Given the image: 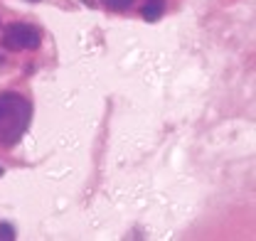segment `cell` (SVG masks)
<instances>
[{
    "mask_svg": "<svg viewBox=\"0 0 256 241\" xmlns=\"http://www.w3.org/2000/svg\"><path fill=\"white\" fill-rule=\"evenodd\" d=\"M82 2H84V5H89V8H94V5H96L94 0H82Z\"/></svg>",
    "mask_w": 256,
    "mask_h": 241,
    "instance_id": "obj_7",
    "label": "cell"
},
{
    "mask_svg": "<svg viewBox=\"0 0 256 241\" xmlns=\"http://www.w3.org/2000/svg\"><path fill=\"white\" fill-rule=\"evenodd\" d=\"M0 175H2V165H0Z\"/></svg>",
    "mask_w": 256,
    "mask_h": 241,
    "instance_id": "obj_8",
    "label": "cell"
},
{
    "mask_svg": "<svg viewBox=\"0 0 256 241\" xmlns=\"http://www.w3.org/2000/svg\"><path fill=\"white\" fill-rule=\"evenodd\" d=\"M108 10H114V12H121V10H128L130 5H133V0H101Z\"/></svg>",
    "mask_w": 256,
    "mask_h": 241,
    "instance_id": "obj_4",
    "label": "cell"
},
{
    "mask_svg": "<svg viewBox=\"0 0 256 241\" xmlns=\"http://www.w3.org/2000/svg\"><path fill=\"white\" fill-rule=\"evenodd\" d=\"M30 2H37V0H30Z\"/></svg>",
    "mask_w": 256,
    "mask_h": 241,
    "instance_id": "obj_9",
    "label": "cell"
},
{
    "mask_svg": "<svg viewBox=\"0 0 256 241\" xmlns=\"http://www.w3.org/2000/svg\"><path fill=\"white\" fill-rule=\"evenodd\" d=\"M12 239H15V226L2 222L0 224V241H12Z\"/></svg>",
    "mask_w": 256,
    "mask_h": 241,
    "instance_id": "obj_5",
    "label": "cell"
},
{
    "mask_svg": "<svg viewBox=\"0 0 256 241\" xmlns=\"http://www.w3.org/2000/svg\"><path fill=\"white\" fill-rule=\"evenodd\" d=\"M146 2H150V5H165V0H146Z\"/></svg>",
    "mask_w": 256,
    "mask_h": 241,
    "instance_id": "obj_6",
    "label": "cell"
},
{
    "mask_svg": "<svg viewBox=\"0 0 256 241\" xmlns=\"http://www.w3.org/2000/svg\"><path fill=\"white\" fill-rule=\"evenodd\" d=\"M162 8H165V5H150V2H146V8H143V18H146L148 22H156L160 15H162Z\"/></svg>",
    "mask_w": 256,
    "mask_h": 241,
    "instance_id": "obj_3",
    "label": "cell"
},
{
    "mask_svg": "<svg viewBox=\"0 0 256 241\" xmlns=\"http://www.w3.org/2000/svg\"><path fill=\"white\" fill-rule=\"evenodd\" d=\"M32 106L20 94H0V146H15L28 126H30Z\"/></svg>",
    "mask_w": 256,
    "mask_h": 241,
    "instance_id": "obj_1",
    "label": "cell"
},
{
    "mask_svg": "<svg viewBox=\"0 0 256 241\" xmlns=\"http://www.w3.org/2000/svg\"><path fill=\"white\" fill-rule=\"evenodd\" d=\"M2 44L8 50H37L40 47V32L32 25H25V22H10L5 28Z\"/></svg>",
    "mask_w": 256,
    "mask_h": 241,
    "instance_id": "obj_2",
    "label": "cell"
}]
</instances>
